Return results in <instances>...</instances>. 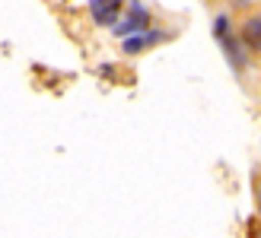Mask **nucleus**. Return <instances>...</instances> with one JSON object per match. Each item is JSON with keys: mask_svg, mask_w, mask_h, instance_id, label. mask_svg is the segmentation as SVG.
<instances>
[{"mask_svg": "<svg viewBox=\"0 0 261 238\" xmlns=\"http://www.w3.org/2000/svg\"><path fill=\"white\" fill-rule=\"evenodd\" d=\"M140 22H147V10H143V4H134V7H130V19H127V22H121L118 29H115V35H121V38L127 35V38H130Z\"/></svg>", "mask_w": 261, "mask_h": 238, "instance_id": "1", "label": "nucleus"}, {"mask_svg": "<svg viewBox=\"0 0 261 238\" xmlns=\"http://www.w3.org/2000/svg\"><path fill=\"white\" fill-rule=\"evenodd\" d=\"M89 7H93V16L99 22H112L121 13V4H112V0H109V4H89Z\"/></svg>", "mask_w": 261, "mask_h": 238, "instance_id": "2", "label": "nucleus"}, {"mask_svg": "<svg viewBox=\"0 0 261 238\" xmlns=\"http://www.w3.org/2000/svg\"><path fill=\"white\" fill-rule=\"evenodd\" d=\"M160 35H130V38H124V51H140L143 45H150V42H156Z\"/></svg>", "mask_w": 261, "mask_h": 238, "instance_id": "3", "label": "nucleus"}]
</instances>
